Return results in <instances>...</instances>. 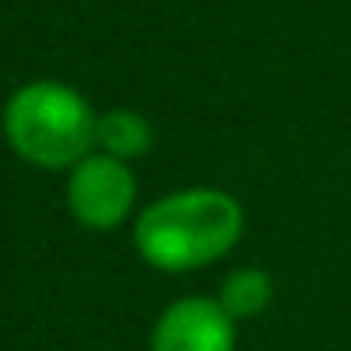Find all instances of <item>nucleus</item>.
Listing matches in <instances>:
<instances>
[{
  "mask_svg": "<svg viewBox=\"0 0 351 351\" xmlns=\"http://www.w3.org/2000/svg\"><path fill=\"white\" fill-rule=\"evenodd\" d=\"M245 234V208L223 185H185L140 204L132 250L147 268L189 276L219 265Z\"/></svg>",
  "mask_w": 351,
  "mask_h": 351,
  "instance_id": "f257e3e1",
  "label": "nucleus"
},
{
  "mask_svg": "<svg viewBox=\"0 0 351 351\" xmlns=\"http://www.w3.org/2000/svg\"><path fill=\"white\" fill-rule=\"evenodd\" d=\"M99 110L80 87L64 80H27L4 99L0 132L19 162L34 170L69 174L84 155L95 152Z\"/></svg>",
  "mask_w": 351,
  "mask_h": 351,
  "instance_id": "f03ea898",
  "label": "nucleus"
},
{
  "mask_svg": "<svg viewBox=\"0 0 351 351\" xmlns=\"http://www.w3.org/2000/svg\"><path fill=\"white\" fill-rule=\"evenodd\" d=\"M64 208L72 223L91 234H110L136 219L140 178L132 162H121L106 152H91L64 174Z\"/></svg>",
  "mask_w": 351,
  "mask_h": 351,
  "instance_id": "7ed1b4c3",
  "label": "nucleus"
},
{
  "mask_svg": "<svg viewBox=\"0 0 351 351\" xmlns=\"http://www.w3.org/2000/svg\"><path fill=\"white\" fill-rule=\"evenodd\" d=\"M147 351H238V321L215 295H182L159 310Z\"/></svg>",
  "mask_w": 351,
  "mask_h": 351,
  "instance_id": "20e7f679",
  "label": "nucleus"
},
{
  "mask_svg": "<svg viewBox=\"0 0 351 351\" xmlns=\"http://www.w3.org/2000/svg\"><path fill=\"white\" fill-rule=\"evenodd\" d=\"M155 147V125L132 106H114L99 114L95 152H106L121 162H136Z\"/></svg>",
  "mask_w": 351,
  "mask_h": 351,
  "instance_id": "39448f33",
  "label": "nucleus"
},
{
  "mask_svg": "<svg viewBox=\"0 0 351 351\" xmlns=\"http://www.w3.org/2000/svg\"><path fill=\"white\" fill-rule=\"evenodd\" d=\"M272 298H276V280H272V272L261 268V265L230 268L219 280V291H215V302H219L238 325L261 317V313L272 306Z\"/></svg>",
  "mask_w": 351,
  "mask_h": 351,
  "instance_id": "423d86ee",
  "label": "nucleus"
}]
</instances>
